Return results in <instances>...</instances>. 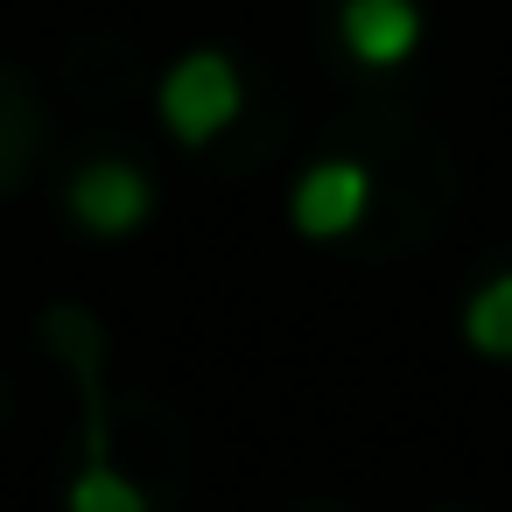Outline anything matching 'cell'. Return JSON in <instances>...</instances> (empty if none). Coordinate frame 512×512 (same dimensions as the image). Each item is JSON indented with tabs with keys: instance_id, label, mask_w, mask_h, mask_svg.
<instances>
[{
	"instance_id": "6da1fadb",
	"label": "cell",
	"mask_w": 512,
	"mask_h": 512,
	"mask_svg": "<svg viewBox=\"0 0 512 512\" xmlns=\"http://www.w3.org/2000/svg\"><path fill=\"white\" fill-rule=\"evenodd\" d=\"M239 106H246V85H239L232 57H218V50H190V57L169 64V78H162V120H169V134H176L183 148L218 141V134L239 120Z\"/></svg>"
},
{
	"instance_id": "7a4b0ae2",
	"label": "cell",
	"mask_w": 512,
	"mask_h": 512,
	"mask_svg": "<svg viewBox=\"0 0 512 512\" xmlns=\"http://www.w3.org/2000/svg\"><path fill=\"white\" fill-rule=\"evenodd\" d=\"M365 204H372V169L337 155V162H316V169L295 183L288 218H295L302 239H344V232L365 218Z\"/></svg>"
},
{
	"instance_id": "3957f363",
	"label": "cell",
	"mask_w": 512,
	"mask_h": 512,
	"mask_svg": "<svg viewBox=\"0 0 512 512\" xmlns=\"http://www.w3.org/2000/svg\"><path fill=\"white\" fill-rule=\"evenodd\" d=\"M148 204H155V190L134 162H85L71 176V218L99 239H127L148 218Z\"/></svg>"
},
{
	"instance_id": "277c9868",
	"label": "cell",
	"mask_w": 512,
	"mask_h": 512,
	"mask_svg": "<svg viewBox=\"0 0 512 512\" xmlns=\"http://www.w3.org/2000/svg\"><path fill=\"white\" fill-rule=\"evenodd\" d=\"M337 36H344V50L358 64L386 71V64H400L421 43V8H414V0H344Z\"/></svg>"
},
{
	"instance_id": "5b68a950",
	"label": "cell",
	"mask_w": 512,
	"mask_h": 512,
	"mask_svg": "<svg viewBox=\"0 0 512 512\" xmlns=\"http://www.w3.org/2000/svg\"><path fill=\"white\" fill-rule=\"evenodd\" d=\"M463 337H470V351H484V358H512V274H491V281L470 295Z\"/></svg>"
},
{
	"instance_id": "8992f818",
	"label": "cell",
	"mask_w": 512,
	"mask_h": 512,
	"mask_svg": "<svg viewBox=\"0 0 512 512\" xmlns=\"http://www.w3.org/2000/svg\"><path fill=\"white\" fill-rule=\"evenodd\" d=\"M71 512H148V498H141L113 463H92V470L71 484Z\"/></svg>"
}]
</instances>
